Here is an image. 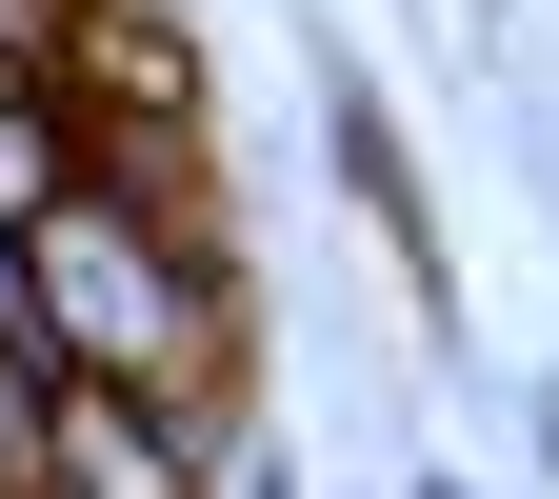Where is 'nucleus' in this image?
<instances>
[{"label": "nucleus", "mask_w": 559, "mask_h": 499, "mask_svg": "<svg viewBox=\"0 0 559 499\" xmlns=\"http://www.w3.org/2000/svg\"><path fill=\"white\" fill-rule=\"evenodd\" d=\"M21 300H40V340L81 380L180 400V419H240V260L180 240V200L140 180V161H81L21 221Z\"/></svg>", "instance_id": "f257e3e1"}, {"label": "nucleus", "mask_w": 559, "mask_h": 499, "mask_svg": "<svg viewBox=\"0 0 559 499\" xmlns=\"http://www.w3.org/2000/svg\"><path fill=\"white\" fill-rule=\"evenodd\" d=\"M400 499H479V479H460V460H419V479H400Z\"/></svg>", "instance_id": "39448f33"}, {"label": "nucleus", "mask_w": 559, "mask_h": 499, "mask_svg": "<svg viewBox=\"0 0 559 499\" xmlns=\"http://www.w3.org/2000/svg\"><path fill=\"white\" fill-rule=\"evenodd\" d=\"M320 180H340V200L380 221V260H400V280H440V221H419V161H400L380 81H340V60H320Z\"/></svg>", "instance_id": "f03ea898"}, {"label": "nucleus", "mask_w": 559, "mask_h": 499, "mask_svg": "<svg viewBox=\"0 0 559 499\" xmlns=\"http://www.w3.org/2000/svg\"><path fill=\"white\" fill-rule=\"evenodd\" d=\"M60 180H81V100H60V81H0V240H21Z\"/></svg>", "instance_id": "7ed1b4c3"}, {"label": "nucleus", "mask_w": 559, "mask_h": 499, "mask_svg": "<svg viewBox=\"0 0 559 499\" xmlns=\"http://www.w3.org/2000/svg\"><path fill=\"white\" fill-rule=\"evenodd\" d=\"M0 81H60V0H0Z\"/></svg>", "instance_id": "20e7f679"}]
</instances>
